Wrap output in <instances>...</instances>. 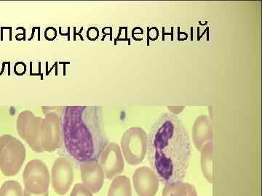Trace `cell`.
Listing matches in <instances>:
<instances>
[{
  "mask_svg": "<svg viewBox=\"0 0 262 196\" xmlns=\"http://www.w3.org/2000/svg\"><path fill=\"white\" fill-rule=\"evenodd\" d=\"M148 159L151 169L165 185L182 182L191 157L189 133L180 118L164 113L155 121L147 137Z\"/></svg>",
  "mask_w": 262,
  "mask_h": 196,
  "instance_id": "6da1fadb",
  "label": "cell"
},
{
  "mask_svg": "<svg viewBox=\"0 0 262 196\" xmlns=\"http://www.w3.org/2000/svg\"><path fill=\"white\" fill-rule=\"evenodd\" d=\"M66 151L78 162L98 161L108 143L103 112L98 106H66L62 115Z\"/></svg>",
  "mask_w": 262,
  "mask_h": 196,
  "instance_id": "7a4b0ae2",
  "label": "cell"
},
{
  "mask_svg": "<svg viewBox=\"0 0 262 196\" xmlns=\"http://www.w3.org/2000/svg\"><path fill=\"white\" fill-rule=\"evenodd\" d=\"M41 121L40 145L43 152H53L63 144L62 115L64 107L43 106Z\"/></svg>",
  "mask_w": 262,
  "mask_h": 196,
  "instance_id": "3957f363",
  "label": "cell"
},
{
  "mask_svg": "<svg viewBox=\"0 0 262 196\" xmlns=\"http://www.w3.org/2000/svg\"><path fill=\"white\" fill-rule=\"evenodd\" d=\"M27 157L24 144L10 135L0 136V169L7 177L19 173Z\"/></svg>",
  "mask_w": 262,
  "mask_h": 196,
  "instance_id": "277c9868",
  "label": "cell"
},
{
  "mask_svg": "<svg viewBox=\"0 0 262 196\" xmlns=\"http://www.w3.org/2000/svg\"><path fill=\"white\" fill-rule=\"evenodd\" d=\"M121 147L125 160L129 164H139L147 151V136L139 127L128 129L122 135Z\"/></svg>",
  "mask_w": 262,
  "mask_h": 196,
  "instance_id": "5b68a950",
  "label": "cell"
},
{
  "mask_svg": "<svg viewBox=\"0 0 262 196\" xmlns=\"http://www.w3.org/2000/svg\"><path fill=\"white\" fill-rule=\"evenodd\" d=\"M24 189L34 194L48 192L50 173L47 165L39 159H32L27 163L23 173Z\"/></svg>",
  "mask_w": 262,
  "mask_h": 196,
  "instance_id": "8992f818",
  "label": "cell"
},
{
  "mask_svg": "<svg viewBox=\"0 0 262 196\" xmlns=\"http://www.w3.org/2000/svg\"><path fill=\"white\" fill-rule=\"evenodd\" d=\"M41 121L42 117L36 116L30 111L19 113L16 129L19 135L27 142L32 151L42 153L40 145Z\"/></svg>",
  "mask_w": 262,
  "mask_h": 196,
  "instance_id": "52a82bcc",
  "label": "cell"
},
{
  "mask_svg": "<svg viewBox=\"0 0 262 196\" xmlns=\"http://www.w3.org/2000/svg\"><path fill=\"white\" fill-rule=\"evenodd\" d=\"M74 181L72 163L66 158H58L51 169V184L54 191L60 195H66Z\"/></svg>",
  "mask_w": 262,
  "mask_h": 196,
  "instance_id": "ba28073f",
  "label": "cell"
},
{
  "mask_svg": "<svg viewBox=\"0 0 262 196\" xmlns=\"http://www.w3.org/2000/svg\"><path fill=\"white\" fill-rule=\"evenodd\" d=\"M99 164L105 177L111 180L121 174L125 168V162L120 147L116 143L106 144L100 155Z\"/></svg>",
  "mask_w": 262,
  "mask_h": 196,
  "instance_id": "9c48e42d",
  "label": "cell"
},
{
  "mask_svg": "<svg viewBox=\"0 0 262 196\" xmlns=\"http://www.w3.org/2000/svg\"><path fill=\"white\" fill-rule=\"evenodd\" d=\"M159 179L152 169L138 168L133 177L134 188L139 196H155L159 189Z\"/></svg>",
  "mask_w": 262,
  "mask_h": 196,
  "instance_id": "30bf717a",
  "label": "cell"
},
{
  "mask_svg": "<svg viewBox=\"0 0 262 196\" xmlns=\"http://www.w3.org/2000/svg\"><path fill=\"white\" fill-rule=\"evenodd\" d=\"M81 179L84 186L93 193L102 188L105 175L98 161L81 162L80 164Z\"/></svg>",
  "mask_w": 262,
  "mask_h": 196,
  "instance_id": "8fae6325",
  "label": "cell"
},
{
  "mask_svg": "<svg viewBox=\"0 0 262 196\" xmlns=\"http://www.w3.org/2000/svg\"><path fill=\"white\" fill-rule=\"evenodd\" d=\"M194 143L198 149H201L207 140L211 139V125L206 117H202L196 121L193 132Z\"/></svg>",
  "mask_w": 262,
  "mask_h": 196,
  "instance_id": "7c38bea8",
  "label": "cell"
},
{
  "mask_svg": "<svg viewBox=\"0 0 262 196\" xmlns=\"http://www.w3.org/2000/svg\"><path fill=\"white\" fill-rule=\"evenodd\" d=\"M162 196H198V193L192 185L182 181L165 185Z\"/></svg>",
  "mask_w": 262,
  "mask_h": 196,
  "instance_id": "4fadbf2b",
  "label": "cell"
},
{
  "mask_svg": "<svg viewBox=\"0 0 262 196\" xmlns=\"http://www.w3.org/2000/svg\"><path fill=\"white\" fill-rule=\"evenodd\" d=\"M108 196H132L130 180L126 176H117L114 179Z\"/></svg>",
  "mask_w": 262,
  "mask_h": 196,
  "instance_id": "5bb4252c",
  "label": "cell"
},
{
  "mask_svg": "<svg viewBox=\"0 0 262 196\" xmlns=\"http://www.w3.org/2000/svg\"><path fill=\"white\" fill-rule=\"evenodd\" d=\"M202 170L206 180L211 183H213L211 143H208L203 149V156H202Z\"/></svg>",
  "mask_w": 262,
  "mask_h": 196,
  "instance_id": "9a60e30c",
  "label": "cell"
},
{
  "mask_svg": "<svg viewBox=\"0 0 262 196\" xmlns=\"http://www.w3.org/2000/svg\"><path fill=\"white\" fill-rule=\"evenodd\" d=\"M0 196H24L23 188L18 182L9 180L0 187Z\"/></svg>",
  "mask_w": 262,
  "mask_h": 196,
  "instance_id": "2e32d148",
  "label": "cell"
},
{
  "mask_svg": "<svg viewBox=\"0 0 262 196\" xmlns=\"http://www.w3.org/2000/svg\"><path fill=\"white\" fill-rule=\"evenodd\" d=\"M70 196H94L93 192L88 188L87 187L84 186L83 184L77 183L75 185L73 189H72V192H71Z\"/></svg>",
  "mask_w": 262,
  "mask_h": 196,
  "instance_id": "e0dca14e",
  "label": "cell"
},
{
  "mask_svg": "<svg viewBox=\"0 0 262 196\" xmlns=\"http://www.w3.org/2000/svg\"><path fill=\"white\" fill-rule=\"evenodd\" d=\"M49 195V192H44V193L41 194H34L32 192L27 191V190L24 189V196H48Z\"/></svg>",
  "mask_w": 262,
  "mask_h": 196,
  "instance_id": "ac0fdd59",
  "label": "cell"
}]
</instances>
